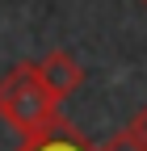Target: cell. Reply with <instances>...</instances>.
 I'll list each match as a JSON object with an SVG mask.
<instances>
[{"mask_svg":"<svg viewBox=\"0 0 147 151\" xmlns=\"http://www.w3.org/2000/svg\"><path fill=\"white\" fill-rule=\"evenodd\" d=\"M139 4H143V9H147V0H139Z\"/></svg>","mask_w":147,"mask_h":151,"instance_id":"obj_6","label":"cell"},{"mask_svg":"<svg viewBox=\"0 0 147 151\" xmlns=\"http://www.w3.org/2000/svg\"><path fill=\"white\" fill-rule=\"evenodd\" d=\"M17 151H97L67 118H55L50 126H42L38 134H25L17 143Z\"/></svg>","mask_w":147,"mask_h":151,"instance_id":"obj_3","label":"cell"},{"mask_svg":"<svg viewBox=\"0 0 147 151\" xmlns=\"http://www.w3.org/2000/svg\"><path fill=\"white\" fill-rule=\"evenodd\" d=\"M59 97L50 92V84L42 80L38 63H17L0 76V122H4L17 139L38 134L42 126H50L59 118Z\"/></svg>","mask_w":147,"mask_h":151,"instance_id":"obj_1","label":"cell"},{"mask_svg":"<svg viewBox=\"0 0 147 151\" xmlns=\"http://www.w3.org/2000/svg\"><path fill=\"white\" fill-rule=\"evenodd\" d=\"M97 151H143V147H139V143H130V139H126V134H122V130H118V134H114V139H109V143H101Z\"/></svg>","mask_w":147,"mask_h":151,"instance_id":"obj_5","label":"cell"},{"mask_svg":"<svg viewBox=\"0 0 147 151\" xmlns=\"http://www.w3.org/2000/svg\"><path fill=\"white\" fill-rule=\"evenodd\" d=\"M122 134H126V139H130V143H139V147L147 151V105H143V109L135 113V118H130V122H126V126H122Z\"/></svg>","mask_w":147,"mask_h":151,"instance_id":"obj_4","label":"cell"},{"mask_svg":"<svg viewBox=\"0 0 147 151\" xmlns=\"http://www.w3.org/2000/svg\"><path fill=\"white\" fill-rule=\"evenodd\" d=\"M38 63V71H42V80L50 84V92L59 101H67V97H76L80 92V84H84V67H80V59L71 50H63V46H55V50H46L42 59H34Z\"/></svg>","mask_w":147,"mask_h":151,"instance_id":"obj_2","label":"cell"}]
</instances>
